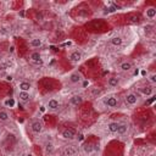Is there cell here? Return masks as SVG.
<instances>
[{
    "label": "cell",
    "instance_id": "obj_14",
    "mask_svg": "<svg viewBox=\"0 0 156 156\" xmlns=\"http://www.w3.org/2000/svg\"><path fill=\"white\" fill-rule=\"evenodd\" d=\"M107 84L110 87H117V86L120 84V79L117 77H110L109 81H107Z\"/></svg>",
    "mask_w": 156,
    "mask_h": 156
},
{
    "label": "cell",
    "instance_id": "obj_19",
    "mask_svg": "<svg viewBox=\"0 0 156 156\" xmlns=\"http://www.w3.org/2000/svg\"><path fill=\"white\" fill-rule=\"evenodd\" d=\"M132 68V64L131 62H123L121 64V70L122 71H129Z\"/></svg>",
    "mask_w": 156,
    "mask_h": 156
},
{
    "label": "cell",
    "instance_id": "obj_9",
    "mask_svg": "<svg viewBox=\"0 0 156 156\" xmlns=\"http://www.w3.org/2000/svg\"><path fill=\"white\" fill-rule=\"evenodd\" d=\"M18 88H20V92H29L32 86L29 82H21L18 84Z\"/></svg>",
    "mask_w": 156,
    "mask_h": 156
},
{
    "label": "cell",
    "instance_id": "obj_12",
    "mask_svg": "<svg viewBox=\"0 0 156 156\" xmlns=\"http://www.w3.org/2000/svg\"><path fill=\"white\" fill-rule=\"evenodd\" d=\"M110 43L112 44L114 47H120V45H122V43H123V39L121 37H114V38H111Z\"/></svg>",
    "mask_w": 156,
    "mask_h": 156
},
{
    "label": "cell",
    "instance_id": "obj_3",
    "mask_svg": "<svg viewBox=\"0 0 156 156\" xmlns=\"http://www.w3.org/2000/svg\"><path fill=\"white\" fill-rule=\"evenodd\" d=\"M105 105H106L107 107H116L117 105H118V100L115 96H109L105 100Z\"/></svg>",
    "mask_w": 156,
    "mask_h": 156
},
{
    "label": "cell",
    "instance_id": "obj_22",
    "mask_svg": "<svg viewBox=\"0 0 156 156\" xmlns=\"http://www.w3.org/2000/svg\"><path fill=\"white\" fill-rule=\"evenodd\" d=\"M51 150H53V144H48V145H47V153L51 151Z\"/></svg>",
    "mask_w": 156,
    "mask_h": 156
},
{
    "label": "cell",
    "instance_id": "obj_4",
    "mask_svg": "<svg viewBox=\"0 0 156 156\" xmlns=\"http://www.w3.org/2000/svg\"><path fill=\"white\" fill-rule=\"evenodd\" d=\"M62 137L65 139H73L76 137V132L71 128H67V129H64L62 131Z\"/></svg>",
    "mask_w": 156,
    "mask_h": 156
},
{
    "label": "cell",
    "instance_id": "obj_18",
    "mask_svg": "<svg viewBox=\"0 0 156 156\" xmlns=\"http://www.w3.org/2000/svg\"><path fill=\"white\" fill-rule=\"evenodd\" d=\"M127 131H128V126L127 125H120L118 126V129H117L116 133H118V134H125Z\"/></svg>",
    "mask_w": 156,
    "mask_h": 156
},
{
    "label": "cell",
    "instance_id": "obj_20",
    "mask_svg": "<svg viewBox=\"0 0 156 156\" xmlns=\"http://www.w3.org/2000/svg\"><path fill=\"white\" fill-rule=\"evenodd\" d=\"M148 81L151 83L153 86H155V84H156V73H151V75H150V76L148 77Z\"/></svg>",
    "mask_w": 156,
    "mask_h": 156
},
{
    "label": "cell",
    "instance_id": "obj_15",
    "mask_svg": "<svg viewBox=\"0 0 156 156\" xmlns=\"http://www.w3.org/2000/svg\"><path fill=\"white\" fill-rule=\"evenodd\" d=\"M118 126H120V123H117V122H111V123L107 125V128H109V131H110V132L116 133L117 129H118Z\"/></svg>",
    "mask_w": 156,
    "mask_h": 156
},
{
    "label": "cell",
    "instance_id": "obj_6",
    "mask_svg": "<svg viewBox=\"0 0 156 156\" xmlns=\"http://www.w3.org/2000/svg\"><path fill=\"white\" fill-rule=\"evenodd\" d=\"M81 59H82V54L79 51H77V50L76 51H72L70 54V60L72 61V62H79Z\"/></svg>",
    "mask_w": 156,
    "mask_h": 156
},
{
    "label": "cell",
    "instance_id": "obj_8",
    "mask_svg": "<svg viewBox=\"0 0 156 156\" xmlns=\"http://www.w3.org/2000/svg\"><path fill=\"white\" fill-rule=\"evenodd\" d=\"M59 107H60V103L57 101V100L51 99V100H49V101H48V109H50V110H57Z\"/></svg>",
    "mask_w": 156,
    "mask_h": 156
},
{
    "label": "cell",
    "instance_id": "obj_7",
    "mask_svg": "<svg viewBox=\"0 0 156 156\" xmlns=\"http://www.w3.org/2000/svg\"><path fill=\"white\" fill-rule=\"evenodd\" d=\"M18 98L22 103H28L31 100V94L28 92H20L18 93Z\"/></svg>",
    "mask_w": 156,
    "mask_h": 156
},
{
    "label": "cell",
    "instance_id": "obj_17",
    "mask_svg": "<svg viewBox=\"0 0 156 156\" xmlns=\"http://www.w3.org/2000/svg\"><path fill=\"white\" fill-rule=\"evenodd\" d=\"M10 120V115L6 112V111H0V121L1 122H6Z\"/></svg>",
    "mask_w": 156,
    "mask_h": 156
},
{
    "label": "cell",
    "instance_id": "obj_23",
    "mask_svg": "<svg viewBox=\"0 0 156 156\" xmlns=\"http://www.w3.org/2000/svg\"><path fill=\"white\" fill-rule=\"evenodd\" d=\"M6 79H8V81H12V77H11V76H8V77H6Z\"/></svg>",
    "mask_w": 156,
    "mask_h": 156
},
{
    "label": "cell",
    "instance_id": "obj_24",
    "mask_svg": "<svg viewBox=\"0 0 156 156\" xmlns=\"http://www.w3.org/2000/svg\"><path fill=\"white\" fill-rule=\"evenodd\" d=\"M20 156H22V155H20Z\"/></svg>",
    "mask_w": 156,
    "mask_h": 156
},
{
    "label": "cell",
    "instance_id": "obj_13",
    "mask_svg": "<svg viewBox=\"0 0 156 156\" xmlns=\"http://www.w3.org/2000/svg\"><path fill=\"white\" fill-rule=\"evenodd\" d=\"M82 101H83V98L81 95H73L70 99V103L72 105H79V104H82Z\"/></svg>",
    "mask_w": 156,
    "mask_h": 156
},
{
    "label": "cell",
    "instance_id": "obj_5",
    "mask_svg": "<svg viewBox=\"0 0 156 156\" xmlns=\"http://www.w3.org/2000/svg\"><path fill=\"white\" fill-rule=\"evenodd\" d=\"M31 128H32V132L33 133H40L42 132V128H43V125H42L40 121H34L32 123Z\"/></svg>",
    "mask_w": 156,
    "mask_h": 156
},
{
    "label": "cell",
    "instance_id": "obj_2",
    "mask_svg": "<svg viewBox=\"0 0 156 156\" xmlns=\"http://www.w3.org/2000/svg\"><path fill=\"white\" fill-rule=\"evenodd\" d=\"M29 59L34 65H40L42 64V56H40V54H39L38 51H33L29 55Z\"/></svg>",
    "mask_w": 156,
    "mask_h": 156
},
{
    "label": "cell",
    "instance_id": "obj_21",
    "mask_svg": "<svg viewBox=\"0 0 156 156\" xmlns=\"http://www.w3.org/2000/svg\"><path fill=\"white\" fill-rule=\"evenodd\" d=\"M140 90H142L143 94H146V95H150V94L153 93V89L151 88H143V89H140Z\"/></svg>",
    "mask_w": 156,
    "mask_h": 156
},
{
    "label": "cell",
    "instance_id": "obj_10",
    "mask_svg": "<svg viewBox=\"0 0 156 156\" xmlns=\"http://www.w3.org/2000/svg\"><path fill=\"white\" fill-rule=\"evenodd\" d=\"M42 44H43V40L40 38H33L29 42V45L32 48H39V47H42Z\"/></svg>",
    "mask_w": 156,
    "mask_h": 156
},
{
    "label": "cell",
    "instance_id": "obj_11",
    "mask_svg": "<svg viewBox=\"0 0 156 156\" xmlns=\"http://www.w3.org/2000/svg\"><path fill=\"white\" fill-rule=\"evenodd\" d=\"M81 79H82V76H81V73H78V72L72 73L71 77H70V82L71 83H78V82H81Z\"/></svg>",
    "mask_w": 156,
    "mask_h": 156
},
{
    "label": "cell",
    "instance_id": "obj_1",
    "mask_svg": "<svg viewBox=\"0 0 156 156\" xmlns=\"http://www.w3.org/2000/svg\"><path fill=\"white\" fill-rule=\"evenodd\" d=\"M125 100H126V103L128 105L133 106V105H135L138 103V95H137V94H134V93H129V94H127V95H126Z\"/></svg>",
    "mask_w": 156,
    "mask_h": 156
},
{
    "label": "cell",
    "instance_id": "obj_16",
    "mask_svg": "<svg viewBox=\"0 0 156 156\" xmlns=\"http://www.w3.org/2000/svg\"><path fill=\"white\" fill-rule=\"evenodd\" d=\"M155 16H156V10L154 8H150V9L146 10V17L149 20H154Z\"/></svg>",
    "mask_w": 156,
    "mask_h": 156
}]
</instances>
